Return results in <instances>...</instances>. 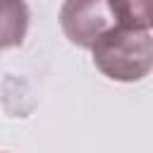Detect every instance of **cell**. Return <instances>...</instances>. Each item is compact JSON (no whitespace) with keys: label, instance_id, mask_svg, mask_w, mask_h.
<instances>
[{"label":"cell","instance_id":"1","mask_svg":"<svg viewBox=\"0 0 153 153\" xmlns=\"http://www.w3.org/2000/svg\"><path fill=\"white\" fill-rule=\"evenodd\" d=\"M93 65L112 81H141L153 67L151 29L115 24L91 48Z\"/></svg>","mask_w":153,"mask_h":153},{"label":"cell","instance_id":"2","mask_svg":"<svg viewBox=\"0 0 153 153\" xmlns=\"http://www.w3.org/2000/svg\"><path fill=\"white\" fill-rule=\"evenodd\" d=\"M117 24L108 0H65L60 7V26L69 43L91 48L108 29Z\"/></svg>","mask_w":153,"mask_h":153},{"label":"cell","instance_id":"3","mask_svg":"<svg viewBox=\"0 0 153 153\" xmlns=\"http://www.w3.org/2000/svg\"><path fill=\"white\" fill-rule=\"evenodd\" d=\"M29 19L31 12L26 0H0V50L17 48L24 43Z\"/></svg>","mask_w":153,"mask_h":153},{"label":"cell","instance_id":"4","mask_svg":"<svg viewBox=\"0 0 153 153\" xmlns=\"http://www.w3.org/2000/svg\"><path fill=\"white\" fill-rule=\"evenodd\" d=\"M110 10L122 26L131 29H151L153 14H151V0H108Z\"/></svg>","mask_w":153,"mask_h":153}]
</instances>
